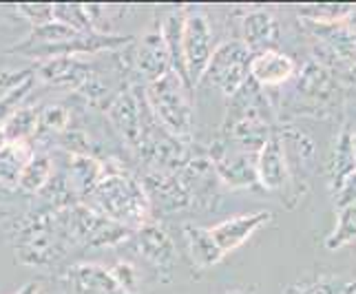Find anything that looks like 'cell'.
I'll return each instance as SVG.
<instances>
[{
    "label": "cell",
    "mask_w": 356,
    "mask_h": 294,
    "mask_svg": "<svg viewBox=\"0 0 356 294\" xmlns=\"http://www.w3.org/2000/svg\"><path fill=\"white\" fill-rule=\"evenodd\" d=\"M93 204L100 215L111 219L118 226H144L149 215V199L138 181L124 175L102 177L91 190Z\"/></svg>",
    "instance_id": "obj_1"
},
{
    "label": "cell",
    "mask_w": 356,
    "mask_h": 294,
    "mask_svg": "<svg viewBox=\"0 0 356 294\" xmlns=\"http://www.w3.org/2000/svg\"><path fill=\"white\" fill-rule=\"evenodd\" d=\"M188 84L175 71L166 73L146 89L151 111L168 133L175 138H191L193 133V106L188 97Z\"/></svg>",
    "instance_id": "obj_2"
},
{
    "label": "cell",
    "mask_w": 356,
    "mask_h": 294,
    "mask_svg": "<svg viewBox=\"0 0 356 294\" xmlns=\"http://www.w3.org/2000/svg\"><path fill=\"white\" fill-rule=\"evenodd\" d=\"M213 31L206 16L200 11H184L181 22V76L188 89L197 87L211 63Z\"/></svg>",
    "instance_id": "obj_3"
},
{
    "label": "cell",
    "mask_w": 356,
    "mask_h": 294,
    "mask_svg": "<svg viewBox=\"0 0 356 294\" xmlns=\"http://www.w3.org/2000/svg\"><path fill=\"white\" fill-rule=\"evenodd\" d=\"M250 60L252 51L243 40H226L215 47L204 78L224 95L232 97L250 78Z\"/></svg>",
    "instance_id": "obj_4"
},
{
    "label": "cell",
    "mask_w": 356,
    "mask_h": 294,
    "mask_svg": "<svg viewBox=\"0 0 356 294\" xmlns=\"http://www.w3.org/2000/svg\"><path fill=\"white\" fill-rule=\"evenodd\" d=\"M310 35L318 42V60L316 63H325L330 58L337 65H356V31L350 27L348 20L332 22V24H316L308 22Z\"/></svg>",
    "instance_id": "obj_5"
},
{
    "label": "cell",
    "mask_w": 356,
    "mask_h": 294,
    "mask_svg": "<svg viewBox=\"0 0 356 294\" xmlns=\"http://www.w3.org/2000/svg\"><path fill=\"white\" fill-rule=\"evenodd\" d=\"M270 219H273V213L270 211H259V213H245V215H235L230 219H224L217 226L211 228V235L217 241V246L222 248V252H232L239 246H243L257 230L261 226H266Z\"/></svg>",
    "instance_id": "obj_6"
},
{
    "label": "cell",
    "mask_w": 356,
    "mask_h": 294,
    "mask_svg": "<svg viewBox=\"0 0 356 294\" xmlns=\"http://www.w3.org/2000/svg\"><path fill=\"white\" fill-rule=\"evenodd\" d=\"M257 181L266 190H286L290 183V170L286 162L284 144L279 136H270L257 153Z\"/></svg>",
    "instance_id": "obj_7"
},
{
    "label": "cell",
    "mask_w": 356,
    "mask_h": 294,
    "mask_svg": "<svg viewBox=\"0 0 356 294\" xmlns=\"http://www.w3.org/2000/svg\"><path fill=\"white\" fill-rule=\"evenodd\" d=\"M297 91L305 100H310L316 108H327L339 95V82L334 80L330 67H323L316 60H310L299 73Z\"/></svg>",
    "instance_id": "obj_8"
},
{
    "label": "cell",
    "mask_w": 356,
    "mask_h": 294,
    "mask_svg": "<svg viewBox=\"0 0 356 294\" xmlns=\"http://www.w3.org/2000/svg\"><path fill=\"white\" fill-rule=\"evenodd\" d=\"M215 170L228 186L250 188L257 181V153L232 149L215 157Z\"/></svg>",
    "instance_id": "obj_9"
},
{
    "label": "cell",
    "mask_w": 356,
    "mask_h": 294,
    "mask_svg": "<svg viewBox=\"0 0 356 294\" xmlns=\"http://www.w3.org/2000/svg\"><path fill=\"white\" fill-rule=\"evenodd\" d=\"M250 80L259 87H279V84L288 82L294 73H297V65L288 54L281 51H264V54H252L250 60Z\"/></svg>",
    "instance_id": "obj_10"
},
{
    "label": "cell",
    "mask_w": 356,
    "mask_h": 294,
    "mask_svg": "<svg viewBox=\"0 0 356 294\" xmlns=\"http://www.w3.org/2000/svg\"><path fill=\"white\" fill-rule=\"evenodd\" d=\"M243 42L252 54L277 51L279 24L275 16L266 9H252L243 16Z\"/></svg>",
    "instance_id": "obj_11"
},
{
    "label": "cell",
    "mask_w": 356,
    "mask_h": 294,
    "mask_svg": "<svg viewBox=\"0 0 356 294\" xmlns=\"http://www.w3.org/2000/svg\"><path fill=\"white\" fill-rule=\"evenodd\" d=\"M138 69L142 71V76L151 82H157L159 78H164L166 73L173 71L170 65V54L166 49V42L162 38V33L151 31L146 33L140 47H138Z\"/></svg>",
    "instance_id": "obj_12"
},
{
    "label": "cell",
    "mask_w": 356,
    "mask_h": 294,
    "mask_svg": "<svg viewBox=\"0 0 356 294\" xmlns=\"http://www.w3.org/2000/svg\"><path fill=\"white\" fill-rule=\"evenodd\" d=\"M138 243H140V252L157 268V270L168 272L170 268L175 266V259H177L175 246L162 228L144 224L138 232Z\"/></svg>",
    "instance_id": "obj_13"
},
{
    "label": "cell",
    "mask_w": 356,
    "mask_h": 294,
    "mask_svg": "<svg viewBox=\"0 0 356 294\" xmlns=\"http://www.w3.org/2000/svg\"><path fill=\"white\" fill-rule=\"evenodd\" d=\"M184 241H186V250L191 254V261L206 270L213 268L224 259L222 248L217 246V241L211 235V228L202 226H184Z\"/></svg>",
    "instance_id": "obj_14"
},
{
    "label": "cell",
    "mask_w": 356,
    "mask_h": 294,
    "mask_svg": "<svg viewBox=\"0 0 356 294\" xmlns=\"http://www.w3.org/2000/svg\"><path fill=\"white\" fill-rule=\"evenodd\" d=\"M327 170H330V190H332V195L354 175L356 164L352 155V131L350 129H346L339 136L332 157H330Z\"/></svg>",
    "instance_id": "obj_15"
},
{
    "label": "cell",
    "mask_w": 356,
    "mask_h": 294,
    "mask_svg": "<svg viewBox=\"0 0 356 294\" xmlns=\"http://www.w3.org/2000/svg\"><path fill=\"white\" fill-rule=\"evenodd\" d=\"M33 157V149L29 142H7L0 149V183L7 186H18L24 166Z\"/></svg>",
    "instance_id": "obj_16"
},
{
    "label": "cell",
    "mask_w": 356,
    "mask_h": 294,
    "mask_svg": "<svg viewBox=\"0 0 356 294\" xmlns=\"http://www.w3.org/2000/svg\"><path fill=\"white\" fill-rule=\"evenodd\" d=\"M111 120L118 126V131L124 136L131 144H138L140 136H142V115L138 102H135L133 95H120L118 100L111 104Z\"/></svg>",
    "instance_id": "obj_17"
},
{
    "label": "cell",
    "mask_w": 356,
    "mask_h": 294,
    "mask_svg": "<svg viewBox=\"0 0 356 294\" xmlns=\"http://www.w3.org/2000/svg\"><path fill=\"white\" fill-rule=\"evenodd\" d=\"M73 286L82 294H122L111 272L100 266H78L73 270Z\"/></svg>",
    "instance_id": "obj_18"
},
{
    "label": "cell",
    "mask_w": 356,
    "mask_h": 294,
    "mask_svg": "<svg viewBox=\"0 0 356 294\" xmlns=\"http://www.w3.org/2000/svg\"><path fill=\"white\" fill-rule=\"evenodd\" d=\"M356 241V202L339 208L337 215V226L330 232L325 239V248L327 250H339L348 243Z\"/></svg>",
    "instance_id": "obj_19"
},
{
    "label": "cell",
    "mask_w": 356,
    "mask_h": 294,
    "mask_svg": "<svg viewBox=\"0 0 356 294\" xmlns=\"http://www.w3.org/2000/svg\"><path fill=\"white\" fill-rule=\"evenodd\" d=\"M40 73H42V78L49 82L71 84V87H78L82 80H87V76H84V67L80 63H76V60H71L69 56L51 60V63L42 67Z\"/></svg>",
    "instance_id": "obj_20"
},
{
    "label": "cell",
    "mask_w": 356,
    "mask_h": 294,
    "mask_svg": "<svg viewBox=\"0 0 356 294\" xmlns=\"http://www.w3.org/2000/svg\"><path fill=\"white\" fill-rule=\"evenodd\" d=\"M286 294H356V281L321 277V279L308 281V284L292 286Z\"/></svg>",
    "instance_id": "obj_21"
},
{
    "label": "cell",
    "mask_w": 356,
    "mask_h": 294,
    "mask_svg": "<svg viewBox=\"0 0 356 294\" xmlns=\"http://www.w3.org/2000/svg\"><path fill=\"white\" fill-rule=\"evenodd\" d=\"M35 129H38V115L31 108H20V111L11 113L3 124L7 142H27Z\"/></svg>",
    "instance_id": "obj_22"
},
{
    "label": "cell",
    "mask_w": 356,
    "mask_h": 294,
    "mask_svg": "<svg viewBox=\"0 0 356 294\" xmlns=\"http://www.w3.org/2000/svg\"><path fill=\"white\" fill-rule=\"evenodd\" d=\"M49 175H51V162H49V157L33 153V157L29 159V164L24 166L22 175L18 179V186L27 193H35L49 181Z\"/></svg>",
    "instance_id": "obj_23"
},
{
    "label": "cell",
    "mask_w": 356,
    "mask_h": 294,
    "mask_svg": "<svg viewBox=\"0 0 356 294\" xmlns=\"http://www.w3.org/2000/svg\"><path fill=\"white\" fill-rule=\"evenodd\" d=\"M102 173V166L95 162V159L87 157V155H78V157H73V164H71V179L73 183L84 190V193H91L95 188V183L100 181Z\"/></svg>",
    "instance_id": "obj_24"
},
{
    "label": "cell",
    "mask_w": 356,
    "mask_h": 294,
    "mask_svg": "<svg viewBox=\"0 0 356 294\" xmlns=\"http://www.w3.org/2000/svg\"><path fill=\"white\" fill-rule=\"evenodd\" d=\"M354 5H310L299 9V16L308 22L316 24H332V22H343L352 16Z\"/></svg>",
    "instance_id": "obj_25"
},
{
    "label": "cell",
    "mask_w": 356,
    "mask_h": 294,
    "mask_svg": "<svg viewBox=\"0 0 356 294\" xmlns=\"http://www.w3.org/2000/svg\"><path fill=\"white\" fill-rule=\"evenodd\" d=\"M54 20L78 33H89L93 27L89 11L82 5H54Z\"/></svg>",
    "instance_id": "obj_26"
},
{
    "label": "cell",
    "mask_w": 356,
    "mask_h": 294,
    "mask_svg": "<svg viewBox=\"0 0 356 294\" xmlns=\"http://www.w3.org/2000/svg\"><path fill=\"white\" fill-rule=\"evenodd\" d=\"M111 277L115 281V286L122 294H135L138 292V284H140V275L138 270L127 263V261H120L113 266V270H111Z\"/></svg>",
    "instance_id": "obj_27"
},
{
    "label": "cell",
    "mask_w": 356,
    "mask_h": 294,
    "mask_svg": "<svg viewBox=\"0 0 356 294\" xmlns=\"http://www.w3.org/2000/svg\"><path fill=\"white\" fill-rule=\"evenodd\" d=\"M18 11L24 18H29L35 27H40V24H47V22L54 20V7H47V5H38V7L27 5V7H18Z\"/></svg>",
    "instance_id": "obj_28"
},
{
    "label": "cell",
    "mask_w": 356,
    "mask_h": 294,
    "mask_svg": "<svg viewBox=\"0 0 356 294\" xmlns=\"http://www.w3.org/2000/svg\"><path fill=\"white\" fill-rule=\"evenodd\" d=\"M40 290H38V284H27L24 288H20L16 294H38Z\"/></svg>",
    "instance_id": "obj_29"
},
{
    "label": "cell",
    "mask_w": 356,
    "mask_h": 294,
    "mask_svg": "<svg viewBox=\"0 0 356 294\" xmlns=\"http://www.w3.org/2000/svg\"><path fill=\"white\" fill-rule=\"evenodd\" d=\"M350 82H352V87H354V91H356V65L350 67Z\"/></svg>",
    "instance_id": "obj_30"
},
{
    "label": "cell",
    "mask_w": 356,
    "mask_h": 294,
    "mask_svg": "<svg viewBox=\"0 0 356 294\" xmlns=\"http://www.w3.org/2000/svg\"><path fill=\"white\" fill-rule=\"evenodd\" d=\"M348 22H350V27L356 31V7H354V11H352V16L348 18Z\"/></svg>",
    "instance_id": "obj_31"
},
{
    "label": "cell",
    "mask_w": 356,
    "mask_h": 294,
    "mask_svg": "<svg viewBox=\"0 0 356 294\" xmlns=\"http://www.w3.org/2000/svg\"><path fill=\"white\" fill-rule=\"evenodd\" d=\"M352 155H354V164H356V131H352Z\"/></svg>",
    "instance_id": "obj_32"
},
{
    "label": "cell",
    "mask_w": 356,
    "mask_h": 294,
    "mask_svg": "<svg viewBox=\"0 0 356 294\" xmlns=\"http://www.w3.org/2000/svg\"><path fill=\"white\" fill-rule=\"evenodd\" d=\"M7 144V138H5V131H3V126H0V149Z\"/></svg>",
    "instance_id": "obj_33"
},
{
    "label": "cell",
    "mask_w": 356,
    "mask_h": 294,
    "mask_svg": "<svg viewBox=\"0 0 356 294\" xmlns=\"http://www.w3.org/2000/svg\"><path fill=\"white\" fill-rule=\"evenodd\" d=\"M222 294H248V292H243V290H228V292H222Z\"/></svg>",
    "instance_id": "obj_34"
},
{
    "label": "cell",
    "mask_w": 356,
    "mask_h": 294,
    "mask_svg": "<svg viewBox=\"0 0 356 294\" xmlns=\"http://www.w3.org/2000/svg\"><path fill=\"white\" fill-rule=\"evenodd\" d=\"M5 195H7V188L3 186V183H0V199H3V197H5Z\"/></svg>",
    "instance_id": "obj_35"
}]
</instances>
